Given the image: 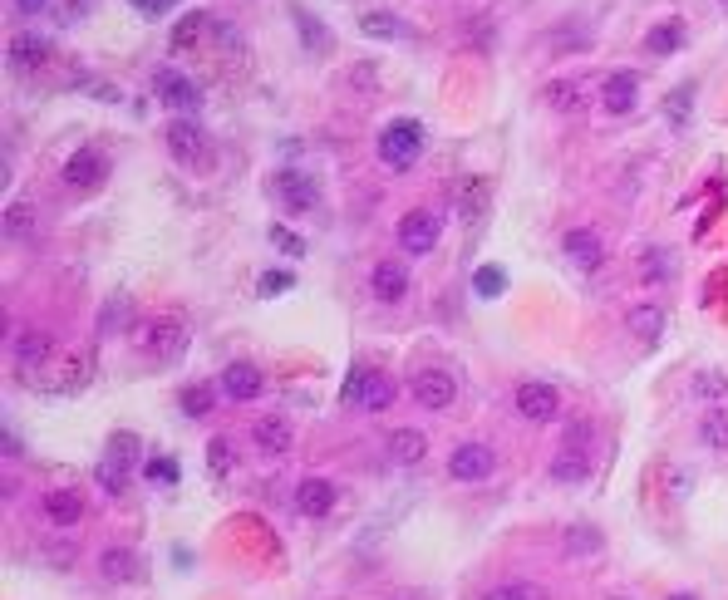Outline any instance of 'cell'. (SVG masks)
Here are the masks:
<instances>
[{
	"label": "cell",
	"instance_id": "19",
	"mask_svg": "<svg viewBox=\"0 0 728 600\" xmlns=\"http://www.w3.org/2000/svg\"><path fill=\"white\" fill-rule=\"evenodd\" d=\"M45 517H50L55 527H74V522L84 517V497H79L74 487H55V492L45 497Z\"/></svg>",
	"mask_w": 728,
	"mask_h": 600
},
{
	"label": "cell",
	"instance_id": "36",
	"mask_svg": "<svg viewBox=\"0 0 728 600\" xmlns=\"http://www.w3.org/2000/svg\"><path fill=\"white\" fill-rule=\"evenodd\" d=\"M689 109H694V84H684L679 94H669V99H665V114H669V123H674V128H684V123H689Z\"/></svg>",
	"mask_w": 728,
	"mask_h": 600
},
{
	"label": "cell",
	"instance_id": "5",
	"mask_svg": "<svg viewBox=\"0 0 728 600\" xmlns=\"http://www.w3.org/2000/svg\"><path fill=\"white\" fill-rule=\"evenodd\" d=\"M453 399H458V384H453V374H448V369L428 364V369H419V374H414V404H419V409L443 414Z\"/></svg>",
	"mask_w": 728,
	"mask_h": 600
},
{
	"label": "cell",
	"instance_id": "9",
	"mask_svg": "<svg viewBox=\"0 0 728 600\" xmlns=\"http://www.w3.org/2000/svg\"><path fill=\"white\" fill-rule=\"evenodd\" d=\"M109 178V158L99 153V148H79L69 163H64V182L74 187V192H94V187H104Z\"/></svg>",
	"mask_w": 728,
	"mask_h": 600
},
{
	"label": "cell",
	"instance_id": "45",
	"mask_svg": "<svg viewBox=\"0 0 728 600\" xmlns=\"http://www.w3.org/2000/svg\"><path fill=\"white\" fill-rule=\"evenodd\" d=\"M0 453H5V458H20V453H25V443H20V438L5 428V433H0Z\"/></svg>",
	"mask_w": 728,
	"mask_h": 600
},
{
	"label": "cell",
	"instance_id": "27",
	"mask_svg": "<svg viewBox=\"0 0 728 600\" xmlns=\"http://www.w3.org/2000/svg\"><path fill=\"white\" fill-rule=\"evenodd\" d=\"M35 237V207L30 202H10L5 207V241H30Z\"/></svg>",
	"mask_w": 728,
	"mask_h": 600
},
{
	"label": "cell",
	"instance_id": "22",
	"mask_svg": "<svg viewBox=\"0 0 728 600\" xmlns=\"http://www.w3.org/2000/svg\"><path fill=\"white\" fill-rule=\"evenodd\" d=\"M424 453H428V443H424L419 428H394V433H389V458H394V463L409 468V463H419Z\"/></svg>",
	"mask_w": 728,
	"mask_h": 600
},
{
	"label": "cell",
	"instance_id": "49",
	"mask_svg": "<svg viewBox=\"0 0 728 600\" xmlns=\"http://www.w3.org/2000/svg\"><path fill=\"white\" fill-rule=\"evenodd\" d=\"M669 600H699V596H689V591H679V596H669Z\"/></svg>",
	"mask_w": 728,
	"mask_h": 600
},
{
	"label": "cell",
	"instance_id": "37",
	"mask_svg": "<svg viewBox=\"0 0 728 600\" xmlns=\"http://www.w3.org/2000/svg\"><path fill=\"white\" fill-rule=\"evenodd\" d=\"M143 478H148V482H158V487H173V482L182 478L178 458H148V468H143Z\"/></svg>",
	"mask_w": 728,
	"mask_h": 600
},
{
	"label": "cell",
	"instance_id": "8",
	"mask_svg": "<svg viewBox=\"0 0 728 600\" xmlns=\"http://www.w3.org/2000/svg\"><path fill=\"white\" fill-rule=\"evenodd\" d=\"M517 414H522L527 423L561 419V394H556L551 384H537V379H527V384H517Z\"/></svg>",
	"mask_w": 728,
	"mask_h": 600
},
{
	"label": "cell",
	"instance_id": "41",
	"mask_svg": "<svg viewBox=\"0 0 728 600\" xmlns=\"http://www.w3.org/2000/svg\"><path fill=\"white\" fill-rule=\"evenodd\" d=\"M271 246H281L286 256H305V241L296 232H286V227H271Z\"/></svg>",
	"mask_w": 728,
	"mask_h": 600
},
{
	"label": "cell",
	"instance_id": "3",
	"mask_svg": "<svg viewBox=\"0 0 728 600\" xmlns=\"http://www.w3.org/2000/svg\"><path fill=\"white\" fill-rule=\"evenodd\" d=\"M345 404L364 409V414H384L394 404V379L379 374V369H355L350 384H345Z\"/></svg>",
	"mask_w": 728,
	"mask_h": 600
},
{
	"label": "cell",
	"instance_id": "26",
	"mask_svg": "<svg viewBox=\"0 0 728 600\" xmlns=\"http://www.w3.org/2000/svg\"><path fill=\"white\" fill-rule=\"evenodd\" d=\"M178 404H182L187 419H207V414L217 409V389H212V384H187L178 394Z\"/></svg>",
	"mask_w": 728,
	"mask_h": 600
},
{
	"label": "cell",
	"instance_id": "6",
	"mask_svg": "<svg viewBox=\"0 0 728 600\" xmlns=\"http://www.w3.org/2000/svg\"><path fill=\"white\" fill-rule=\"evenodd\" d=\"M153 94L168 109H182V114H197L202 109V89L187 74H178V69H153Z\"/></svg>",
	"mask_w": 728,
	"mask_h": 600
},
{
	"label": "cell",
	"instance_id": "48",
	"mask_svg": "<svg viewBox=\"0 0 728 600\" xmlns=\"http://www.w3.org/2000/svg\"><path fill=\"white\" fill-rule=\"evenodd\" d=\"M10 5H15V10H25V15H40L50 0H10Z\"/></svg>",
	"mask_w": 728,
	"mask_h": 600
},
{
	"label": "cell",
	"instance_id": "32",
	"mask_svg": "<svg viewBox=\"0 0 728 600\" xmlns=\"http://www.w3.org/2000/svg\"><path fill=\"white\" fill-rule=\"evenodd\" d=\"M232 463H237V453H232V438H212V443H207V473L222 482L227 473H232Z\"/></svg>",
	"mask_w": 728,
	"mask_h": 600
},
{
	"label": "cell",
	"instance_id": "34",
	"mask_svg": "<svg viewBox=\"0 0 728 600\" xmlns=\"http://www.w3.org/2000/svg\"><path fill=\"white\" fill-rule=\"evenodd\" d=\"M483 600H546V591L532 586V581H502V586H492Z\"/></svg>",
	"mask_w": 728,
	"mask_h": 600
},
{
	"label": "cell",
	"instance_id": "39",
	"mask_svg": "<svg viewBox=\"0 0 728 600\" xmlns=\"http://www.w3.org/2000/svg\"><path fill=\"white\" fill-rule=\"evenodd\" d=\"M94 478H99V487H104L109 497H119L123 487H128V468H114V463H99V468H94Z\"/></svg>",
	"mask_w": 728,
	"mask_h": 600
},
{
	"label": "cell",
	"instance_id": "17",
	"mask_svg": "<svg viewBox=\"0 0 728 600\" xmlns=\"http://www.w3.org/2000/svg\"><path fill=\"white\" fill-rule=\"evenodd\" d=\"M296 507H301V517H330V507H335V482L301 478L296 482Z\"/></svg>",
	"mask_w": 728,
	"mask_h": 600
},
{
	"label": "cell",
	"instance_id": "50",
	"mask_svg": "<svg viewBox=\"0 0 728 600\" xmlns=\"http://www.w3.org/2000/svg\"><path fill=\"white\" fill-rule=\"evenodd\" d=\"M719 5H724V10H728V0H719Z\"/></svg>",
	"mask_w": 728,
	"mask_h": 600
},
{
	"label": "cell",
	"instance_id": "42",
	"mask_svg": "<svg viewBox=\"0 0 728 600\" xmlns=\"http://www.w3.org/2000/svg\"><path fill=\"white\" fill-rule=\"evenodd\" d=\"M291 286H296V281H291L286 271H266V276H261V296H281V291H291Z\"/></svg>",
	"mask_w": 728,
	"mask_h": 600
},
{
	"label": "cell",
	"instance_id": "20",
	"mask_svg": "<svg viewBox=\"0 0 728 600\" xmlns=\"http://www.w3.org/2000/svg\"><path fill=\"white\" fill-rule=\"evenodd\" d=\"M551 478L556 482H591V458H586V448H561L556 458H551Z\"/></svg>",
	"mask_w": 728,
	"mask_h": 600
},
{
	"label": "cell",
	"instance_id": "18",
	"mask_svg": "<svg viewBox=\"0 0 728 600\" xmlns=\"http://www.w3.org/2000/svg\"><path fill=\"white\" fill-rule=\"evenodd\" d=\"M251 443H256L261 453L281 458V453L291 448V423L281 419V414H266V419H256V428H251Z\"/></svg>",
	"mask_w": 728,
	"mask_h": 600
},
{
	"label": "cell",
	"instance_id": "31",
	"mask_svg": "<svg viewBox=\"0 0 728 600\" xmlns=\"http://www.w3.org/2000/svg\"><path fill=\"white\" fill-rule=\"evenodd\" d=\"M699 443H704V448H728V414L724 409H709V414L699 419Z\"/></svg>",
	"mask_w": 728,
	"mask_h": 600
},
{
	"label": "cell",
	"instance_id": "1",
	"mask_svg": "<svg viewBox=\"0 0 728 600\" xmlns=\"http://www.w3.org/2000/svg\"><path fill=\"white\" fill-rule=\"evenodd\" d=\"M424 158V123L419 119H394L384 133H379V163L404 173Z\"/></svg>",
	"mask_w": 728,
	"mask_h": 600
},
{
	"label": "cell",
	"instance_id": "28",
	"mask_svg": "<svg viewBox=\"0 0 728 600\" xmlns=\"http://www.w3.org/2000/svg\"><path fill=\"white\" fill-rule=\"evenodd\" d=\"M202 30H207V15H202V10H187V15H182L178 25H173V35H168V45H173L178 55H187V50L197 45V35H202Z\"/></svg>",
	"mask_w": 728,
	"mask_h": 600
},
{
	"label": "cell",
	"instance_id": "40",
	"mask_svg": "<svg viewBox=\"0 0 728 600\" xmlns=\"http://www.w3.org/2000/svg\"><path fill=\"white\" fill-rule=\"evenodd\" d=\"M724 374H709V369H704V374H699V379H694V394H699V399H724Z\"/></svg>",
	"mask_w": 728,
	"mask_h": 600
},
{
	"label": "cell",
	"instance_id": "24",
	"mask_svg": "<svg viewBox=\"0 0 728 600\" xmlns=\"http://www.w3.org/2000/svg\"><path fill=\"white\" fill-rule=\"evenodd\" d=\"M679 45H684V20H660V25L645 35V50H650V55H660V60H665V55H674Z\"/></svg>",
	"mask_w": 728,
	"mask_h": 600
},
{
	"label": "cell",
	"instance_id": "33",
	"mask_svg": "<svg viewBox=\"0 0 728 600\" xmlns=\"http://www.w3.org/2000/svg\"><path fill=\"white\" fill-rule=\"evenodd\" d=\"M360 35H369V40H394L399 35V20L384 15V10H369V15H360Z\"/></svg>",
	"mask_w": 728,
	"mask_h": 600
},
{
	"label": "cell",
	"instance_id": "21",
	"mask_svg": "<svg viewBox=\"0 0 728 600\" xmlns=\"http://www.w3.org/2000/svg\"><path fill=\"white\" fill-rule=\"evenodd\" d=\"M5 60L15 64V69H35V64L50 60V40H40V35H15L10 50H5Z\"/></svg>",
	"mask_w": 728,
	"mask_h": 600
},
{
	"label": "cell",
	"instance_id": "35",
	"mask_svg": "<svg viewBox=\"0 0 728 600\" xmlns=\"http://www.w3.org/2000/svg\"><path fill=\"white\" fill-rule=\"evenodd\" d=\"M133 458H138V438H133V433H114L104 463H114V468H133Z\"/></svg>",
	"mask_w": 728,
	"mask_h": 600
},
{
	"label": "cell",
	"instance_id": "44",
	"mask_svg": "<svg viewBox=\"0 0 728 600\" xmlns=\"http://www.w3.org/2000/svg\"><path fill=\"white\" fill-rule=\"evenodd\" d=\"M591 443V423H571V433H566V448H586Z\"/></svg>",
	"mask_w": 728,
	"mask_h": 600
},
{
	"label": "cell",
	"instance_id": "16",
	"mask_svg": "<svg viewBox=\"0 0 728 600\" xmlns=\"http://www.w3.org/2000/svg\"><path fill=\"white\" fill-rule=\"evenodd\" d=\"M50 360H55V335H50V330H20V335H15V364L45 369Z\"/></svg>",
	"mask_w": 728,
	"mask_h": 600
},
{
	"label": "cell",
	"instance_id": "7",
	"mask_svg": "<svg viewBox=\"0 0 728 600\" xmlns=\"http://www.w3.org/2000/svg\"><path fill=\"white\" fill-rule=\"evenodd\" d=\"M168 153L182 168H202L207 163V128H197L192 119H173L168 123Z\"/></svg>",
	"mask_w": 728,
	"mask_h": 600
},
{
	"label": "cell",
	"instance_id": "11",
	"mask_svg": "<svg viewBox=\"0 0 728 600\" xmlns=\"http://www.w3.org/2000/svg\"><path fill=\"white\" fill-rule=\"evenodd\" d=\"M635 104H640V74H635V69H615L606 84H601V109L620 119V114H630Z\"/></svg>",
	"mask_w": 728,
	"mask_h": 600
},
{
	"label": "cell",
	"instance_id": "47",
	"mask_svg": "<svg viewBox=\"0 0 728 600\" xmlns=\"http://www.w3.org/2000/svg\"><path fill=\"white\" fill-rule=\"evenodd\" d=\"M571 546H576V551H591V546H601V537H596V532H571Z\"/></svg>",
	"mask_w": 728,
	"mask_h": 600
},
{
	"label": "cell",
	"instance_id": "46",
	"mask_svg": "<svg viewBox=\"0 0 728 600\" xmlns=\"http://www.w3.org/2000/svg\"><path fill=\"white\" fill-rule=\"evenodd\" d=\"M133 10H143V15H163L168 5H178V0H128Z\"/></svg>",
	"mask_w": 728,
	"mask_h": 600
},
{
	"label": "cell",
	"instance_id": "12",
	"mask_svg": "<svg viewBox=\"0 0 728 600\" xmlns=\"http://www.w3.org/2000/svg\"><path fill=\"white\" fill-rule=\"evenodd\" d=\"M276 197H281V202H286V212H296V217H305V212H315V202H320L315 182L305 178L301 168H286V173L276 178Z\"/></svg>",
	"mask_w": 728,
	"mask_h": 600
},
{
	"label": "cell",
	"instance_id": "43",
	"mask_svg": "<svg viewBox=\"0 0 728 600\" xmlns=\"http://www.w3.org/2000/svg\"><path fill=\"white\" fill-rule=\"evenodd\" d=\"M645 276L650 281H665V256L660 251H645Z\"/></svg>",
	"mask_w": 728,
	"mask_h": 600
},
{
	"label": "cell",
	"instance_id": "30",
	"mask_svg": "<svg viewBox=\"0 0 728 600\" xmlns=\"http://www.w3.org/2000/svg\"><path fill=\"white\" fill-rule=\"evenodd\" d=\"M502 291H507V271L502 266H478L473 271V296L478 300H497Z\"/></svg>",
	"mask_w": 728,
	"mask_h": 600
},
{
	"label": "cell",
	"instance_id": "23",
	"mask_svg": "<svg viewBox=\"0 0 728 600\" xmlns=\"http://www.w3.org/2000/svg\"><path fill=\"white\" fill-rule=\"evenodd\" d=\"M99 576H104V581H133V576H138V556H133L128 546H109V551L99 556Z\"/></svg>",
	"mask_w": 728,
	"mask_h": 600
},
{
	"label": "cell",
	"instance_id": "2",
	"mask_svg": "<svg viewBox=\"0 0 728 600\" xmlns=\"http://www.w3.org/2000/svg\"><path fill=\"white\" fill-rule=\"evenodd\" d=\"M133 345H138L148 360L168 364L187 350V325H182L178 315H153V320H143V325L133 330Z\"/></svg>",
	"mask_w": 728,
	"mask_h": 600
},
{
	"label": "cell",
	"instance_id": "25",
	"mask_svg": "<svg viewBox=\"0 0 728 600\" xmlns=\"http://www.w3.org/2000/svg\"><path fill=\"white\" fill-rule=\"evenodd\" d=\"M546 104H551L556 114H581L586 94H581L576 79H556V84H546Z\"/></svg>",
	"mask_w": 728,
	"mask_h": 600
},
{
	"label": "cell",
	"instance_id": "15",
	"mask_svg": "<svg viewBox=\"0 0 728 600\" xmlns=\"http://www.w3.org/2000/svg\"><path fill=\"white\" fill-rule=\"evenodd\" d=\"M261 384H266V379H261V369H256V364H246V360H237V364H227V369H222V394H227L232 404H251V399L261 394Z\"/></svg>",
	"mask_w": 728,
	"mask_h": 600
},
{
	"label": "cell",
	"instance_id": "10",
	"mask_svg": "<svg viewBox=\"0 0 728 600\" xmlns=\"http://www.w3.org/2000/svg\"><path fill=\"white\" fill-rule=\"evenodd\" d=\"M561 251H566V261L576 271H601V261H606V241H601V232H591V227H571L561 237Z\"/></svg>",
	"mask_w": 728,
	"mask_h": 600
},
{
	"label": "cell",
	"instance_id": "14",
	"mask_svg": "<svg viewBox=\"0 0 728 600\" xmlns=\"http://www.w3.org/2000/svg\"><path fill=\"white\" fill-rule=\"evenodd\" d=\"M399 246L414 251V256H428V251L438 246V217H433V212H409V217L399 222Z\"/></svg>",
	"mask_w": 728,
	"mask_h": 600
},
{
	"label": "cell",
	"instance_id": "4",
	"mask_svg": "<svg viewBox=\"0 0 728 600\" xmlns=\"http://www.w3.org/2000/svg\"><path fill=\"white\" fill-rule=\"evenodd\" d=\"M492 468H497V458H492V448L478 443V438L458 443L453 458H448V478L453 482H487L492 478Z\"/></svg>",
	"mask_w": 728,
	"mask_h": 600
},
{
	"label": "cell",
	"instance_id": "13",
	"mask_svg": "<svg viewBox=\"0 0 728 600\" xmlns=\"http://www.w3.org/2000/svg\"><path fill=\"white\" fill-rule=\"evenodd\" d=\"M369 291H374V300H384V305H399V300L409 296V271H404V261H379V266L369 271Z\"/></svg>",
	"mask_w": 728,
	"mask_h": 600
},
{
	"label": "cell",
	"instance_id": "29",
	"mask_svg": "<svg viewBox=\"0 0 728 600\" xmlns=\"http://www.w3.org/2000/svg\"><path fill=\"white\" fill-rule=\"evenodd\" d=\"M630 330H635L640 340H660L665 310H660V305H635V310H630Z\"/></svg>",
	"mask_w": 728,
	"mask_h": 600
},
{
	"label": "cell",
	"instance_id": "38",
	"mask_svg": "<svg viewBox=\"0 0 728 600\" xmlns=\"http://www.w3.org/2000/svg\"><path fill=\"white\" fill-rule=\"evenodd\" d=\"M291 15H296V25H301V35H305V50H325L330 45V35L310 20V10H301V5H291Z\"/></svg>",
	"mask_w": 728,
	"mask_h": 600
}]
</instances>
